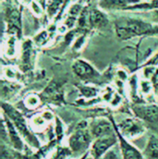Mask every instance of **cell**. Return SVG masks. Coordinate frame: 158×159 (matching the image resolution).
Wrapping results in <instances>:
<instances>
[{"mask_svg": "<svg viewBox=\"0 0 158 159\" xmlns=\"http://www.w3.org/2000/svg\"><path fill=\"white\" fill-rule=\"evenodd\" d=\"M43 96L50 103H59L63 101L62 90L60 88V85H58V83H56V81H52L47 85L43 93Z\"/></svg>", "mask_w": 158, "mask_h": 159, "instance_id": "12", "label": "cell"}, {"mask_svg": "<svg viewBox=\"0 0 158 159\" xmlns=\"http://www.w3.org/2000/svg\"><path fill=\"white\" fill-rule=\"evenodd\" d=\"M118 142L119 139L117 133L94 139L93 143L91 145V154L93 156V159L100 158L106 152H108Z\"/></svg>", "mask_w": 158, "mask_h": 159, "instance_id": "5", "label": "cell"}, {"mask_svg": "<svg viewBox=\"0 0 158 159\" xmlns=\"http://www.w3.org/2000/svg\"><path fill=\"white\" fill-rule=\"evenodd\" d=\"M158 65V53H156L153 57H151L145 64V67H151V66H156Z\"/></svg>", "mask_w": 158, "mask_h": 159, "instance_id": "18", "label": "cell"}, {"mask_svg": "<svg viewBox=\"0 0 158 159\" xmlns=\"http://www.w3.org/2000/svg\"><path fill=\"white\" fill-rule=\"evenodd\" d=\"M31 159H39V158H37V157H33V158H31Z\"/></svg>", "mask_w": 158, "mask_h": 159, "instance_id": "21", "label": "cell"}, {"mask_svg": "<svg viewBox=\"0 0 158 159\" xmlns=\"http://www.w3.org/2000/svg\"><path fill=\"white\" fill-rule=\"evenodd\" d=\"M28 100H29V101H33V102L29 103V107H35V106L38 105V99H37L36 97L30 96V97L28 98Z\"/></svg>", "mask_w": 158, "mask_h": 159, "instance_id": "19", "label": "cell"}, {"mask_svg": "<svg viewBox=\"0 0 158 159\" xmlns=\"http://www.w3.org/2000/svg\"><path fill=\"white\" fill-rule=\"evenodd\" d=\"M99 159H118V155L114 150H109L104 156H102Z\"/></svg>", "mask_w": 158, "mask_h": 159, "instance_id": "17", "label": "cell"}, {"mask_svg": "<svg viewBox=\"0 0 158 159\" xmlns=\"http://www.w3.org/2000/svg\"><path fill=\"white\" fill-rule=\"evenodd\" d=\"M115 32L120 40H129L143 35L158 34V24L154 25L142 20L121 17L115 21Z\"/></svg>", "mask_w": 158, "mask_h": 159, "instance_id": "1", "label": "cell"}, {"mask_svg": "<svg viewBox=\"0 0 158 159\" xmlns=\"http://www.w3.org/2000/svg\"><path fill=\"white\" fill-rule=\"evenodd\" d=\"M2 110L4 114L6 115V117L10 119L11 122L14 124L16 129L19 130L20 134L23 136L29 142V143H31L34 147L38 148L40 146L39 142L34 137V135L29 130L27 123L25 121V119L23 118V116L16 108H14L12 106L7 103H2Z\"/></svg>", "mask_w": 158, "mask_h": 159, "instance_id": "2", "label": "cell"}, {"mask_svg": "<svg viewBox=\"0 0 158 159\" xmlns=\"http://www.w3.org/2000/svg\"><path fill=\"white\" fill-rule=\"evenodd\" d=\"M113 122V120H112ZM114 124V123H113ZM118 139H119V148H120V152H121V156L122 159H144L143 155L135 147L133 146L126 138H124L119 131L116 129L115 125H114Z\"/></svg>", "mask_w": 158, "mask_h": 159, "instance_id": "8", "label": "cell"}, {"mask_svg": "<svg viewBox=\"0 0 158 159\" xmlns=\"http://www.w3.org/2000/svg\"><path fill=\"white\" fill-rule=\"evenodd\" d=\"M138 2L139 0H99L98 5L102 9L106 10H126L127 7Z\"/></svg>", "mask_w": 158, "mask_h": 159, "instance_id": "11", "label": "cell"}, {"mask_svg": "<svg viewBox=\"0 0 158 159\" xmlns=\"http://www.w3.org/2000/svg\"><path fill=\"white\" fill-rule=\"evenodd\" d=\"M155 11H154V13H153V15H154V20L155 21H156L158 22V8L157 9H154Z\"/></svg>", "mask_w": 158, "mask_h": 159, "instance_id": "20", "label": "cell"}, {"mask_svg": "<svg viewBox=\"0 0 158 159\" xmlns=\"http://www.w3.org/2000/svg\"><path fill=\"white\" fill-rule=\"evenodd\" d=\"M93 136L90 129H87L85 122L79 124L75 131L70 135L69 139V146L74 153H80L88 149L91 145Z\"/></svg>", "mask_w": 158, "mask_h": 159, "instance_id": "3", "label": "cell"}, {"mask_svg": "<svg viewBox=\"0 0 158 159\" xmlns=\"http://www.w3.org/2000/svg\"><path fill=\"white\" fill-rule=\"evenodd\" d=\"M63 0H52L51 3L48 6V14L50 16H53L56 13L57 9L59 8L60 5L62 4Z\"/></svg>", "mask_w": 158, "mask_h": 159, "instance_id": "16", "label": "cell"}, {"mask_svg": "<svg viewBox=\"0 0 158 159\" xmlns=\"http://www.w3.org/2000/svg\"><path fill=\"white\" fill-rule=\"evenodd\" d=\"M90 132L93 138L97 139V138H101L104 136L114 134L116 133V130H115L112 119L110 122L107 119H95L94 121L92 122L90 126Z\"/></svg>", "mask_w": 158, "mask_h": 159, "instance_id": "7", "label": "cell"}, {"mask_svg": "<svg viewBox=\"0 0 158 159\" xmlns=\"http://www.w3.org/2000/svg\"><path fill=\"white\" fill-rule=\"evenodd\" d=\"M3 119H4V121L6 123V126H7L8 139H9L10 143L12 144V146L14 147L15 150L22 151V149H23V142H22V140L20 138L19 130L16 129L14 124L11 122V120L8 118L3 117Z\"/></svg>", "mask_w": 158, "mask_h": 159, "instance_id": "10", "label": "cell"}, {"mask_svg": "<svg viewBox=\"0 0 158 159\" xmlns=\"http://www.w3.org/2000/svg\"><path fill=\"white\" fill-rule=\"evenodd\" d=\"M132 111L136 118L148 123L158 122V107L156 105H136Z\"/></svg>", "mask_w": 158, "mask_h": 159, "instance_id": "6", "label": "cell"}, {"mask_svg": "<svg viewBox=\"0 0 158 159\" xmlns=\"http://www.w3.org/2000/svg\"><path fill=\"white\" fill-rule=\"evenodd\" d=\"M108 24L106 15L97 8H93L89 11V25L94 29L105 28Z\"/></svg>", "mask_w": 158, "mask_h": 159, "instance_id": "13", "label": "cell"}, {"mask_svg": "<svg viewBox=\"0 0 158 159\" xmlns=\"http://www.w3.org/2000/svg\"><path fill=\"white\" fill-rule=\"evenodd\" d=\"M79 89H80L81 93H82L85 97H88V98L93 97V96L96 95V93H97V90H95L94 88L90 87V86H89V87H88V86H80Z\"/></svg>", "mask_w": 158, "mask_h": 159, "instance_id": "15", "label": "cell"}, {"mask_svg": "<svg viewBox=\"0 0 158 159\" xmlns=\"http://www.w3.org/2000/svg\"><path fill=\"white\" fill-rule=\"evenodd\" d=\"M113 120V119H112ZM113 123L119 133L126 138L129 139H136L142 136L145 132V127L142 120L139 119L128 118L123 119L119 124H116L113 120Z\"/></svg>", "mask_w": 158, "mask_h": 159, "instance_id": "4", "label": "cell"}, {"mask_svg": "<svg viewBox=\"0 0 158 159\" xmlns=\"http://www.w3.org/2000/svg\"><path fill=\"white\" fill-rule=\"evenodd\" d=\"M143 156H145L149 159H158V136H150L145 146Z\"/></svg>", "mask_w": 158, "mask_h": 159, "instance_id": "14", "label": "cell"}, {"mask_svg": "<svg viewBox=\"0 0 158 159\" xmlns=\"http://www.w3.org/2000/svg\"><path fill=\"white\" fill-rule=\"evenodd\" d=\"M72 70L75 75L81 80L92 79L93 77L98 75L97 71L88 62L82 59H78L73 63Z\"/></svg>", "mask_w": 158, "mask_h": 159, "instance_id": "9", "label": "cell"}]
</instances>
